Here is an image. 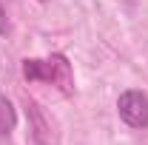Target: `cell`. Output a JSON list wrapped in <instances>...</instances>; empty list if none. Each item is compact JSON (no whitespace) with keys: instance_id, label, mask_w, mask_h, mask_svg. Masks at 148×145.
Returning a JSON list of instances; mask_svg holds the SVG:
<instances>
[{"instance_id":"cell-1","label":"cell","mask_w":148,"mask_h":145,"mask_svg":"<svg viewBox=\"0 0 148 145\" xmlns=\"http://www.w3.org/2000/svg\"><path fill=\"white\" fill-rule=\"evenodd\" d=\"M23 74H26V80H46V83L60 85V91L71 94V85H74L71 66H69V60L63 54H54L49 60H26L23 63Z\"/></svg>"},{"instance_id":"cell-2","label":"cell","mask_w":148,"mask_h":145,"mask_svg":"<svg viewBox=\"0 0 148 145\" xmlns=\"http://www.w3.org/2000/svg\"><path fill=\"white\" fill-rule=\"evenodd\" d=\"M117 111L131 128H148V97L143 91H123L117 100Z\"/></svg>"},{"instance_id":"cell-3","label":"cell","mask_w":148,"mask_h":145,"mask_svg":"<svg viewBox=\"0 0 148 145\" xmlns=\"http://www.w3.org/2000/svg\"><path fill=\"white\" fill-rule=\"evenodd\" d=\"M17 122V117H14V108H12V103L6 100V97H0V134H9L12 128Z\"/></svg>"},{"instance_id":"cell-4","label":"cell","mask_w":148,"mask_h":145,"mask_svg":"<svg viewBox=\"0 0 148 145\" xmlns=\"http://www.w3.org/2000/svg\"><path fill=\"white\" fill-rule=\"evenodd\" d=\"M6 29H9V23H6V14H3V9H0V34H6Z\"/></svg>"},{"instance_id":"cell-5","label":"cell","mask_w":148,"mask_h":145,"mask_svg":"<svg viewBox=\"0 0 148 145\" xmlns=\"http://www.w3.org/2000/svg\"><path fill=\"white\" fill-rule=\"evenodd\" d=\"M43 3H46V0H43Z\"/></svg>"}]
</instances>
